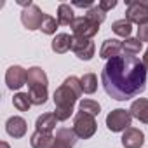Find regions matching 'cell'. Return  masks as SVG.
<instances>
[{
    "mask_svg": "<svg viewBox=\"0 0 148 148\" xmlns=\"http://www.w3.org/2000/svg\"><path fill=\"white\" fill-rule=\"evenodd\" d=\"M26 131H28V124H26V120L23 117L12 115V117L7 119V122H5V132L11 138L19 139V138H23L26 134Z\"/></svg>",
    "mask_w": 148,
    "mask_h": 148,
    "instance_id": "7c38bea8",
    "label": "cell"
},
{
    "mask_svg": "<svg viewBox=\"0 0 148 148\" xmlns=\"http://www.w3.org/2000/svg\"><path fill=\"white\" fill-rule=\"evenodd\" d=\"M28 80V70H25L23 66H11L5 71V84L11 91H19L23 86H26Z\"/></svg>",
    "mask_w": 148,
    "mask_h": 148,
    "instance_id": "9c48e42d",
    "label": "cell"
},
{
    "mask_svg": "<svg viewBox=\"0 0 148 148\" xmlns=\"http://www.w3.org/2000/svg\"><path fill=\"white\" fill-rule=\"evenodd\" d=\"M132 122V115L129 110L124 108H115L106 115V127L112 132H124L125 129L131 127Z\"/></svg>",
    "mask_w": 148,
    "mask_h": 148,
    "instance_id": "277c9868",
    "label": "cell"
},
{
    "mask_svg": "<svg viewBox=\"0 0 148 148\" xmlns=\"http://www.w3.org/2000/svg\"><path fill=\"white\" fill-rule=\"evenodd\" d=\"M59 120L56 119L54 113H42L40 117H37V122H35V131H40V132H49L52 134V131L56 129V124Z\"/></svg>",
    "mask_w": 148,
    "mask_h": 148,
    "instance_id": "e0dca14e",
    "label": "cell"
},
{
    "mask_svg": "<svg viewBox=\"0 0 148 148\" xmlns=\"http://www.w3.org/2000/svg\"><path fill=\"white\" fill-rule=\"evenodd\" d=\"M56 19L63 26H71V23L75 21V12H73V7L68 5V4H59L58 5V12H56Z\"/></svg>",
    "mask_w": 148,
    "mask_h": 148,
    "instance_id": "ac0fdd59",
    "label": "cell"
},
{
    "mask_svg": "<svg viewBox=\"0 0 148 148\" xmlns=\"http://www.w3.org/2000/svg\"><path fill=\"white\" fill-rule=\"evenodd\" d=\"M58 26H59L58 19H56V18H52V16H49V14H45V18H44V23H42L40 30H42V33H45V35H54V33H56V30H58Z\"/></svg>",
    "mask_w": 148,
    "mask_h": 148,
    "instance_id": "4316f807",
    "label": "cell"
},
{
    "mask_svg": "<svg viewBox=\"0 0 148 148\" xmlns=\"http://www.w3.org/2000/svg\"><path fill=\"white\" fill-rule=\"evenodd\" d=\"M112 32H113L117 37L129 38L131 33H132V25L124 18V19H119V21H113V23H112Z\"/></svg>",
    "mask_w": 148,
    "mask_h": 148,
    "instance_id": "44dd1931",
    "label": "cell"
},
{
    "mask_svg": "<svg viewBox=\"0 0 148 148\" xmlns=\"http://www.w3.org/2000/svg\"><path fill=\"white\" fill-rule=\"evenodd\" d=\"M146 73L139 58L120 54L106 61L101 71V84L112 99L129 101L146 89Z\"/></svg>",
    "mask_w": 148,
    "mask_h": 148,
    "instance_id": "6da1fadb",
    "label": "cell"
},
{
    "mask_svg": "<svg viewBox=\"0 0 148 148\" xmlns=\"http://www.w3.org/2000/svg\"><path fill=\"white\" fill-rule=\"evenodd\" d=\"M0 146H2V148H11V146H9V143H7V141H2V143H0Z\"/></svg>",
    "mask_w": 148,
    "mask_h": 148,
    "instance_id": "1f68e13d",
    "label": "cell"
},
{
    "mask_svg": "<svg viewBox=\"0 0 148 148\" xmlns=\"http://www.w3.org/2000/svg\"><path fill=\"white\" fill-rule=\"evenodd\" d=\"M54 143V136L49 134V132H40V131H35L30 138V145L32 148H51Z\"/></svg>",
    "mask_w": 148,
    "mask_h": 148,
    "instance_id": "d6986e66",
    "label": "cell"
},
{
    "mask_svg": "<svg viewBox=\"0 0 148 148\" xmlns=\"http://www.w3.org/2000/svg\"><path fill=\"white\" fill-rule=\"evenodd\" d=\"M120 141L124 148H141L145 145V132L138 127H129L122 132Z\"/></svg>",
    "mask_w": 148,
    "mask_h": 148,
    "instance_id": "8fae6325",
    "label": "cell"
},
{
    "mask_svg": "<svg viewBox=\"0 0 148 148\" xmlns=\"http://www.w3.org/2000/svg\"><path fill=\"white\" fill-rule=\"evenodd\" d=\"M71 32H73V37H79V38H92L98 35L99 32V26L94 25L92 21H89L86 16H79L75 18V21L71 23Z\"/></svg>",
    "mask_w": 148,
    "mask_h": 148,
    "instance_id": "52a82bcc",
    "label": "cell"
},
{
    "mask_svg": "<svg viewBox=\"0 0 148 148\" xmlns=\"http://www.w3.org/2000/svg\"><path fill=\"white\" fill-rule=\"evenodd\" d=\"M141 49H143V42H139V38L129 37V38H125V40L122 42V51H124V54L136 56V54L141 52Z\"/></svg>",
    "mask_w": 148,
    "mask_h": 148,
    "instance_id": "cb8c5ba5",
    "label": "cell"
},
{
    "mask_svg": "<svg viewBox=\"0 0 148 148\" xmlns=\"http://www.w3.org/2000/svg\"><path fill=\"white\" fill-rule=\"evenodd\" d=\"M98 7L105 12L112 11L113 7H117V0H103V2H98Z\"/></svg>",
    "mask_w": 148,
    "mask_h": 148,
    "instance_id": "f1b7e54d",
    "label": "cell"
},
{
    "mask_svg": "<svg viewBox=\"0 0 148 148\" xmlns=\"http://www.w3.org/2000/svg\"><path fill=\"white\" fill-rule=\"evenodd\" d=\"M125 19L131 25H145L148 23V2L145 0H129L125 9Z\"/></svg>",
    "mask_w": 148,
    "mask_h": 148,
    "instance_id": "5b68a950",
    "label": "cell"
},
{
    "mask_svg": "<svg viewBox=\"0 0 148 148\" xmlns=\"http://www.w3.org/2000/svg\"><path fill=\"white\" fill-rule=\"evenodd\" d=\"M132 119L143 122V124H148V99L146 98H138L132 101L131 108H129Z\"/></svg>",
    "mask_w": 148,
    "mask_h": 148,
    "instance_id": "5bb4252c",
    "label": "cell"
},
{
    "mask_svg": "<svg viewBox=\"0 0 148 148\" xmlns=\"http://www.w3.org/2000/svg\"><path fill=\"white\" fill-rule=\"evenodd\" d=\"M71 42H73V35L68 33H58L52 42H51V49L56 54H64L68 51H71Z\"/></svg>",
    "mask_w": 148,
    "mask_h": 148,
    "instance_id": "9a60e30c",
    "label": "cell"
},
{
    "mask_svg": "<svg viewBox=\"0 0 148 148\" xmlns=\"http://www.w3.org/2000/svg\"><path fill=\"white\" fill-rule=\"evenodd\" d=\"M79 112H84L87 115H92V117H98L101 113V105L91 98H86L79 103Z\"/></svg>",
    "mask_w": 148,
    "mask_h": 148,
    "instance_id": "7402d4cb",
    "label": "cell"
},
{
    "mask_svg": "<svg viewBox=\"0 0 148 148\" xmlns=\"http://www.w3.org/2000/svg\"><path fill=\"white\" fill-rule=\"evenodd\" d=\"M143 64H145V68H146V71H148V47H146V51H145V56H143Z\"/></svg>",
    "mask_w": 148,
    "mask_h": 148,
    "instance_id": "4dcf8cb0",
    "label": "cell"
},
{
    "mask_svg": "<svg viewBox=\"0 0 148 148\" xmlns=\"http://www.w3.org/2000/svg\"><path fill=\"white\" fill-rule=\"evenodd\" d=\"M82 82L79 77L70 75L64 79V82L54 91V115L59 122L68 120L73 115V108H75V103L79 101V98L82 96Z\"/></svg>",
    "mask_w": 148,
    "mask_h": 148,
    "instance_id": "7a4b0ae2",
    "label": "cell"
},
{
    "mask_svg": "<svg viewBox=\"0 0 148 148\" xmlns=\"http://www.w3.org/2000/svg\"><path fill=\"white\" fill-rule=\"evenodd\" d=\"M71 5H73V7H80V9H87V11H89L91 7H94V4L91 2V0H86V2H79V0H75Z\"/></svg>",
    "mask_w": 148,
    "mask_h": 148,
    "instance_id": "f546056e",
    "label": "cell"
},
{
    "mask_svg": "<svg viewBox=\"0 0 148 148\" xmlns=\"http://www.w3.org/2000/svg\"><path fill=\"white\" fill-rule=\"evenodd\" d=\"M12 105H14V108L18 112H28L30 106H32V101H30L28 92H18V94H14Z\"/></svg>",
    "mask_w": 148,
    "mask_h": 148,
    "instance_id": "d4e9b609",
    "label": "cell"
},
{
    "mask_svg": "<svg viewBox=\"0 0 148 148\" xmlns=\"http://www.w3.org/2000/svg\"><path fill=\"white\" fill-rule=\"evenodd\" d=\"M80 82H82V91L86 94H94L98 91V77L96 73H84L80 77Z\"/></svg>",
    "mask_w": 148,
    "mask_h": 148,
    "instance_id": "603a6c76",
    "label": "cell"
},
{
    "mask_svg": "<svg viewBox=\"0 0 148 148\" xmlns=\"http://www.w3.org/2000/svg\"><path fill=\"white\" fill-rule=\"evenodd\" d=\"M44 18H45V14H44L42 9H40L38 5H35V4H32L30 7L23 9V12H21V23H23V26H25L26 30H30V32L40 30V26H42V23H44Z\"/></svg>",
    "mask_w": 148,
    "mask_h": 148,
    "instance_id": "8992f818",
    "label": "cell"
},
{
    "mask_svg": "<svg viewBox=\"0 0 148 148\" xmlns=\"http://www.w3.org/2000/svg\"><path fill=\"white\" fill-rule=\"evenodd\" d=\"M28 96H30V101L32 105H44L49 98V91L45 86H35V87H28Z\"/></svg>",
    "mask_w": 148,
    "mask_h": 148,
    "instance_id": "ffe728a7",
    "label": "cell"
},
{
    "mask_svg": "<svg viewBox=\"0 0 148 148\" xmlns=\"http://www.w3.org/2000/svg\"><path fill=\"white\" fill-rule=\"evenodd\" d=\"M71 51L79 59L82 61H91L96 54V44L89 38H79V37H73L71 42Z\"/></svg>",
    "mask_w": 148,
    "mask_h": 148,
    "instance_id": "ba28073f",
    "label": "cell"
},
{
    "mask_svg": "<svg viewBox=\"0 0 148 148\" xmlns=\"http://www.w3.org/2000/svg\"><path fill=\"white\" fill-rule=\"evenodd\" d=\"M77 143V134L70 127H59L54 136V143L51 148H73Z\"/></svg>",
    "mask_w": 148,
    "mask_h": 148,
    "instance_id": "30bf717a",
    "label": "cell"
},
{
    "mask_svg": "<svg viewBox=\"0 0 148 148\" xmlns=\"http://www.w3.org/2000/svg\"><path fill=\"white\" fill-rule=\"evenodd\" d=\"M120 52H122V40H119V38H106L99 49V56L103 59H108V61L112 58L120 56Z\"/></svg>",
    "mask_w": 148,
    "mask_h": 148,
    "instance_id": "4fadbf2b",
    "label": "cell"
},
{
    "mask_svg": "<svg viewBox=\"0 0 148 148\" xmlns=\"http://www.w3.org/2000/svg\"><path fill=\"white\" fill-rule=\"evenodd\" d=\"M138 38H139V42H146L148 44V23L138 26Z\"/></svg>",
    "mask_w": 148,
    "mask_h": 148,
    "instance_id": "83f0119b",
    "label": "cell"
},
{
    "mask_svg": "<svg viewBox=\"0 0 148 148\" xmlns=\"http://www.w3.org/2000/svg\"><path fill=\"white\" fill-rule=\"evenodd\" d=\"M86 18H87L89 21H92L94 25H98V26H99V25L106 19V12H105V11H101L98 5H94V7H91V9L86 12Z\"/></svg>",
    "mask_w": 148,
    "mask_h": 148,
    "instance_id": "484cf974",
    "label": "cell"
},
{
    "mask_svg": "<svg viewBox=\"0 0 148 148\" xmlns=\"http://www.w3.org/2000/svg\"><path fill=\"white\" fill-rule=\"evenodd\" d=\"M73 131H75L77 138L80 139H89L96 134V129H98V124H96V117L92 115H87L84 112H79L73 119Z\"/></svg>",
    "mask_w": 148,
    "mask_h": 148,
    "instance_id": "3957f363",
    "label": "cell"
},
{
    "mask_svg": "<svg viewBox=\"0 0 148 148\" xmlns=\"http://www.w3.org/2000/svg\"><path fill=\"white\" fill-rule=\"evenodd\" d=\"M28 87H35V86H49V79L47 73L40 68V66H32L28 68V80H26Z\"/></svg>",
    "mask_w": 148,
    "mask_h": 148,
    "instance_id": "2e32d148",
    "label": "cell"
}]
</instances>
